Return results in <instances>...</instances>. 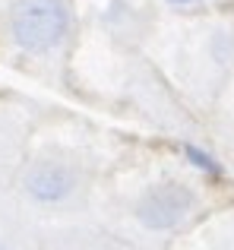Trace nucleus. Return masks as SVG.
I'll return each instance as SVG.
<instances>
[{"label":"nucleus","mask_w":234,"mask_h":250,"mask_svg":"<svg viewBox=\"0 0 234 250\" xmlns=\"http://www.w3.org/2000/svg\"><path fill=\"white\" fill-rule=\"evenodd\" d=\"M10 25L25 51H48L67 35L70 3L67 0H16Z\"/></svg>","instance_id":"nucleus-1"},{"label":"nucleus","mask_w":234,"mask_h":250,"mask_svg":"<svg viewBox=\"0 0 234 250\" xmlns=\"http://www.w3.org/2000/svg\"><path fill=\"white\" fill-rule=\"evenodd\" d=\"M193 206V196L180 184H161L152 187L139 203V222L149 228H174Z\"/></svg>","instance_id":"nucleus-2"},{"label":"nucleus","mask_w":234,"mask_h":250,"mask_svg":"<svg viewBox=\"0 0 234 250\" xmlns=\"http://www.w3.org/2000/svg\"><path fill=\"white\" fill-rule=\"evenodd\" d=\"M25 190L41 203H54L73 190V171L60 162H35L25 174Z\"/></svg>","instance_id":"nucleus-3"},{"label":"nucleus","mask_w":234,"mask_h":250,"mask_svg":"<svg viewBox=\"0 0 234 250\" xmlns=\"http://www.w3.org/2000/svg\"><path fill=\"white\" fill-rule=\"evenodd\" d=\"M187 155H190V159H193V162H196V165H199V168H206V171H215V165H212V162H209V159H206V155H203V152H199V149H193V146H187Z\"/></svg>","instance_id":"nucleus-4"},{"label":"nucleus","mask_w":234,"mask_h":250,"mask_svg":"<svg viewBox=\"0 0 234 250\" xmlns=\"http://www.w3.org/2000/svg\"><path fill=\"white\" fill-rule=\"evenodd\" d=\"M171 3H193V0H171Z\"/></svg>","instance_id":"nucleus-5"},{"label":"nucleus","mask_w":234,"mask_h":250,"mask_svg":"<svg viewBox=\"0 0 234 250\" xmlns=\"http://www.w3.org/2000/svg\"><path fill=\"white\" fill-rule=\"evenodd\" d=\"M0 250H6V247H0Z\"/></svg>","instance_id":"nucleus-6"}]
</instances>
